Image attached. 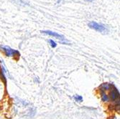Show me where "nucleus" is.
Here are the masks:
<instances>
[{
	"label": "nucleus",
	"mask_w": 120,
	"mask_h": 119,
	"mask_svg": "<svg viewBox=\"0 0 120 119\" xmlns=\"http://www.w3.org/2000/svg\"><path fill=\"white\" fill-rule=\"evenodd\" d=\"M85 2H92L94 0H84Z\"/></svg>",
	"instance_id": "obj_10"
},
{
	"label": "nucleus",
	"mask_w": 120,
	"mask_h": 119,
	"mask_svg": "<svg viewBox=\"0 0 120 119\" xmlns=\"http://www.w3.org/2000/svg\"><path fill=\"white\" fill-rule=\"evenodd\" d=\"M1 65H2V74L4 77H7V76H9V72H8V70L5 66V65L3 62V60H1Z\"/></svg>",
	"instance_id": "obj_5"
},
{
	"label": "nucleus",
	"mask_w": 120,
	"mask_h": 119,
	"mask_svg": "<svg viewBox=\"0 0 120 119\" xmlns=\"http://www.w3.org/2000/svg\"><path fill=\"white\" fill-rule=\"evenodd\" d=\"M119 97V92L118 91V90L116 88H114V89L112 90L111 93V98L112 101H115L116 99H117Z\"/></svg>",
	"instance_id": "obj_4"
},
{
	"label": "nucleus",
	"mask_w": 120,
	"mask_h": 119,
	"mask_svg": "<svg viewBox=\"0 0 120 119\" xmlns=\"http://www.w3.org/2000/svg\"><path fill=\"white\" fill-rule=\"evenodd\" d=\"M110 88H111V85H109V83H104L100 87L101 90H109Z\"/></svg>",
	"instance_id": "obj_6"
},
{
	"label": "nucleus",
	"mask_w": 120,
	"mask_h": 119,
	"mask_svg": "<svg viewBox=\"0 0 120 119\" xmlns=\"http://www.w3.org/2000/svg\"><path fill=\"white\" fill-rule=\"evenodd\" d=\"M73 98L75 99V101L76 102H81L83 101V98H82V96L81 95H76L73 97Z\"/></svg>",
	"instance_id": "obj_8"
},
{
	"label": "nucleus",
	"mask_w": 120,
	"mask_h": 119,
	"mask_svg": "<svg viewBox=\"0 0 120 119\" xmlns=\"http://www.w3.org/2000/svg\"><path fill=\"white\" fill-rule=\"evenodd\" d=\"M42 33L43 34H45V35H48L50 36H52V37H55L56 38L58 39L59 40H60V42L62 43H66V42H68L66 39L64 37L63 35H60L57 32H52V31H50V30H46V31H41Z\"/></svg>",
	"instance_id": "obj_2"
},
{
	"label": "nucleus",
	"mask_w": 120,
	"mask_h": 119,
	"mask_svg": "<svg viewBox=\"0 0 120 119\" xmlns=\"http://www.w3.org/2000/svg\"><path fill=\"white\" fill-rule=\"evenodd\" d=\"M49 43H50V46L52 47H56V46H57V44H56V42H54L53 40H49Z\"/></svg>",
	"instance_id": "obj_9"
},
{
	"label": "nucleus",
	"mask_w": 120,
	"mask_h": 119,
	"mask_svg": "<svg viewBox=\"0 0 120 119\" xmlns=\"http://www.w3.org/2000/svg\"><path fill=\"white\" fill-rule=\"evenodd\" d=\"M88 26L91 28V29H93L97 32H101V33H106V32H108L106 27L101 25V24H99L96 22H90L89 23Z\"/></svg>",
	"instance_id": "obj_1"
},
{
	"label": "nucleus",
	"mask_w": 120,
	"mask_h": 119,
	"mask_svg": "<svg viewBox=\"0 0 120 119\" xmlns=\"http://www.w3.org/2000/svg\"><path fill=\"white\" fill-rule=\"evenodd\" d=\"M101 100L104 102H107L109 101V97L104 92H101Z\"/></svg>",
	"instance_id": "obj_7"
},
{
	"label": "nucleus",
	"mask_w": 120,
	"mask_h": 119,
	"mask_svg": "<svg viewBox=\"0 0 120 119\" xmlns=\"http://www.w3.org/2000/svg\"><path fill=\"white\" fill-rule=\"evenodd\" d=\"M1 48L2 49V50L4 52L5 55L8 57H12V56H15L16 55H19V52L13 50L11 47H9V46H4V45H1L0 46Z\"/></svg>",
	"instance_id": "obj_3"
}]
</instances>
